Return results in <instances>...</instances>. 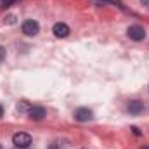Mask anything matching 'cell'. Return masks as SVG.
<instances>
[{"label": "cell", "instance_id": "6", "mask_svg": "<svg viewBox=\"0 0 149 149\" xmlns=\"http://www.w3.org/2000/svg\"><path fill=\"white\" fill-rule=\"evenodd\" d=\"M28 116H30V120H33V121H40V120H43V116H45V109H43L42 106H31V109L28 111Z\"/></svg>", "mask_w": 149, "mask_h": 149}, {"label": "cell", "instance_id": "1", "mask_svg": "<svg viewBox=\"0 0 149 149\" xmlns=\"http://www.w3.org/2000/svg\"><path fill=\"white\" fill-rule=\"evenodd\" d=\"M12 144L19 149H26V148H30V144H31V137H30V134L17 132V134L12 135Z\"/></svg>", "mask_w": 149, "mask_h": 149}, {"label": "cell", "instance_id": "16", "mask_svg": "<svg viewBox=\"0 0 149 149\" xmlns=\"http://www.w3.org/2000/svg\"><path fill=\"white\" fill-rule=\"evenodd\" d=\"M99 2H106V3H111L113 0H99Z\"/></svg>", "mask_w": 149, "mask_h": 149}, {"label": "cell", "instance_id": "10", "mask_svg": "<svg viewBox=\"0 0 149 149\" xmlns=\"http://www.w3.org/2000/svg\"><path fill=\"white\" fill-rule=\"evenodd\" d=\"M3 59H5V49H3V47L0 45V63H2Z\"/></svg>", "mask_w": 149, "mask_h": 149}, {"label": "cell", "instance_id": "5", "mask_svg": "<svg viewBox=\"0 0 149 149\" xmlns=\"http://www.w3.org/2000/svg\"><path fill=\"white\" fill-rule=\"evenodd\" d=\"M52 33H54L57 38H66L68 35H70V26L64 24V23H56L54 28H52Z\"/></svg>", "mask_w": 149, "mask_h": 149}, {"label": "cell", "instance_id": "2", "mask_svg": "<svg viewBox=\"0 0 149 149\" xmlns=\"http://www.w3.org/2000/svg\"><path fill=\"white\" fill-rule=\"evenodd\" d=\"M21 30H23V33L26 37H35V35H38V31H40V24H38L37 21H33V19H26L23 23Z\"/></svg>", "mask_w": 149, "mask_h": 149}, {"label": "cell", "instance_id": "15", "mask_svg": "<svg viewBox=\"0 0 149 149\" xmlns=\"http://www.w3.org/2000/svg\"><path fill=\"white\" fill-rule=\"evenodd\" d=\"M141 2H142L144 5H148V7H149V0H141Z\"/></svg>", "mask_w": 149, "mask_h": 149}, {"label": "cell", "instance_id": "9", "mask_svg": "<svg viewBox=\"0 0 149 149\" xmlns=\"http://www.w3.org/2000/svg\"><path fill=\"white\" fill-rule=\"evenodd\" d=\"M16 2H17V0H2V2H0V7H2V9H9V7L14 5Z\"/></svg>", "mask_w": 149, "mask_h": 149}, {"label": "cell", "instance_id": "3", "mask_svg": "<svg viewBox=\"0 0 149 149\" xmlns=\"http://www.w3.org/2000/svg\"><path fill=\"white\" fill-rule=\"evenodd\" d=\"M127 35H128L130 40L141 42V40H144V38H146V30H144L142 26H139V24H134V26H128Z\"/></svg>", "mask_w": 149, "mask_h": 149}, {"label": "cell", "instance_id": "17", "mask_svg": "<svg viewBox=\"0 0 149 149\" xmlns=\"http://www.w3.org/2000/svg\"><path fill=\"white\" fill-rule=\"evenodd\" d=\"M144 149H149V148H144Z\"/></svg>", "mask_w": 149, "mask_h": 149}, {"label": "cell", "instance_id": "18", "mask_svg": "<svg viewBox=\"0 0 149 149\" xmlns=\"http://www.w3.org/2000/svg\"><path fill=\"white\" fill-rule=\"evenodd\" d=\"M0 149H2V146H0Z\"/></svg>", "mask_w": 149, "mask_h": 149}, {"label": "cell", "instance_id": "7", "mask_svg": "<svg viewBox=\"0 0 149 149\" xmlns=\"http://www.w3.org/2000/svg\"><path fill=\"white\" fill-rule=\"evenodd\" d=\"M127 111L130 113V114H141V113L144 111V102H141V101H130L127 104Z\"/></svg>", "mask_w": 149, "mask_h": 149}, {"label": "cell", "instance_id": "8", "mask_svg": "<svg viewBox=\"0 0 149 149\" xmlns=\"http://www.w3.org/2000/svg\"><path fill=\"white\" fill-rule=\"evenodd\" d=\"M31 109V104L28 102V101H21L19 104H17V111L19 113H28Z\"/></svg>", "mask_w": 149, "mask_h": 149}, {"label": "cell", "instance_id": "11", "mask_svg": "<svg viewBox=\"0 0 149 149\" xmlns=\"http://www.w3.org/2000/svg\"><path fill=\"white\" fill-rule=\"evenodd\" d=\"M14 19H16L14 16H9V17H7V23H9V24H12V23H14Z\"/></svg>", "mask_w": 149, "mask_h": 149}, {"label": "cell", "instance_id": "4", "mask_svg": "<svg viewBox=\"0 0 149 149\" xmlns=\"http://www.w3.org/2000/svg\"><path fill=\"white\" fill-rule=\"evenodd\" d=\"M92 118H94V113L88 108H78L74 111V120L76 121H90Z\"/></svg>", "mask_w": 149, "mask_h": 149}, {"label": "cell", "instance_id": "14", "mask_svg": "<svg viewBox=\"0 0 149 149\" xmlns=\"http://www.w3.org/2000/svg\"><path fill=\"white\" fill-rule=\"evenodd\" d=\"M3 116V108H2V104H0V118Z\"/></svg>", "mask_w": 149, "mask_h": 149}, {"label": "cell", "instance_id": "13", "mask_svg": "<svg viewBox=\"0 0 149 149\" xmlns=\"http://www.w3.org/2000/svg\"><path fill=\"white\" fill-rule=\"evenodd\" d=\"M47 149H59V146H57V144H50Z\"/></svg>", "mask_w": 149, "mask_h": 149}, {"label": "cell", "instance_id": "12", "mask_svg": "<svg viewBox=\"0 0 149 149\" xmlns=\"http://www.w3.org/2000/svg\"><path fill=\"white\" fill-rule=\"evenodd\" d=\"M132 130H134V134H135V135H141V132H139V128H137V127H132Z\"/></svg>", "mask_w": 149, "mask_h": 149}]
</instances>
